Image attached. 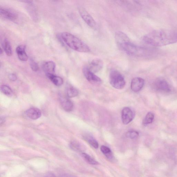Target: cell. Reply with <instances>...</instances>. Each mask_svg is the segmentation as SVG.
<instances>
[{"mask_svg": "<svg viewBox=\"0 0 177 177\" xmlns=\"http://www.w3.org/2000/svg\"><path fill=\"white\" fill-rule=\"evenodd\" d=\"M154 87L156 90L160 91L169 92L171 91L169 84L167 81L163 79H157L155 81Z\"/></svg>", "mask_w": 177, "mask_h": 177, "instance_id": "ba28073f", "label": "cell"}, {"mask_svg": "<svg viewBox=\"0 0 177 177\" xmlns=\"http://www.w3.org/2000/svg\"><path fill=\"white\" fill-rule=\"evenodd\" d=\"M46 75L54 85L57 86H61L63 83V80L59 76L56 75L54 74H48Z\"/></svg>", "mask_w": 177, "mask_h": 177, "instance_id": "d6986e66", "label": "cell"}, {"mask_svg": "<svg viewBox=\"0 0 177 177\" xmlns=\"http://www.w3.org/2000/svg\"><path fill=\"white\" fill-rule=\"evenodd\" d=\"M145 81L142 78L136 77L133 78L131 83V89L135 92L140 91L142 89Z\"/></svg>", "mask_w": 177, "mask_h": 177, "instance_id": "8fae6325", "label": "cell"}, {"mask_svg": "<svg viewBox=\"0 0 177 177\" xmlns=\"http://www.w3.org/2000/svg\"><path fill=\"white\" fill-rule=\"evenodd\" d=\"M27 116L33 120H37L40 118L41 116V112L39 109L36 108L29 109L26 112Z\"/></svg>", "mask_w": 177, "mask_h": 177, "instance_id": "9a60e30c", "label": "cell"}, {"mask_svg": "<svg viewBox=\"0 0 177 177\" xmlns=\"http://www.w3.org/2000/svg\"><path fill=\"white\" fill-rule=\"evenodd\" d=\"M56 64L52 61L46 62L42 65V69L46 75L54 74L55 71Z\"/></svg>", "mask_w": 177, "mask_h": 177, "instance_id": "5bb4252c", "label": "cell"}, {"mask_svg": "<svg viewBox=\"0 0 177 177\" xmlns=\"http://www.w3.org/2000/svg\"><path fill=\"white\" fill-rule=\"evenodd\" d=\"M29 64L31 69L33 71L36 72L39 70V65H38L37 63L35 62L33 59H30Z\"/></svg>", "mask_w": 177, "mask_h": 177, "instance_id": "4316f807", "label": "cell"}, {"mask_svg": "<svg viewBox=\"0 0 177 177\" xmlns=\"http://www.w3.org/2000/svg\"><path fill=\"white\" fill-rule=\"evenodd\" d=\"M5 118L4 117H2L1 118V125L3 124L5 121Z\"/></svg>", "mask_w": 177, "mask_h": 177, "instance_id": "f1b7e54d", "label": "cell"}, {"mask_svg": "<svg viewBox=\"0 0 177 177\" xmlns=\"http://www.w3.org/2000/svg\"><path fill=\"white\" fill-rule=\"evenodd\" d=\"M82 156L89 164L92 165H98L99 164L98 163L92 158V157L88 154L84 153V152H83L82 153Z\"/></svg>", "mask_w": 177, "mask_h": 177, "instance_id": "7402d4cb", "label": "cell"}, {"mask_svg": "<svg viewBox=\"0 0 177 177\" xmlns=\"http://www.w3.org/2000/svg\"><path fill=\"white\" fill-rule=\"evenodd\" d=\"M84 140L87 141L90 145L95 148L97 149L99 147V144L97 141L89 135H86L84 136Z\"/></svg>", "mask_w": 177, "mask_h": 177, "instance_id": "44dd1931", "label": "cell"}, {"mask_svg": "<svg viewBox=\"0 0 177 177\" xmlns=\"http://www.w3.org/2000/svg\"><path fill=\"white\" fill-rule=\"evenodd\" d=\"M154 114L152 113L149 112L144 119L143 124L144 125H147L152 123L154 120Z\"/></svg>", "mask_w": 177, "mask_h": 177, "instance_id": "cb8c5ba5", "label": "cell"}, {"mask_svg": "<svg viewBox=\"0 0 177 177\" xmlns=\"http://www.w3.org/2000/svg\"><path fill=\"white\" fill-rule=\"evenodd\" d=\"M16 52L19 60L21 61L28 60V56L26 52V46L22 45H19L16 48Z\"/></svg>", "mask_w": 177, "mask_h": 177, "instance_id": "4fadbf2b", "label": "cell"}, {"mask_svg": "<svg viewBox=\"0 0 177 177\" xmlns=\"http://www.w3.org/2000/svg\"><path fill=\"white\" fill-rule=\"evenodd\" d=\"M135 114L131 109L125 107L123 109L121 113V118L122 123L127 125L131 122L134 118Z\"/></svg>", "mask_w": 177, "mask_h": 177, "instance_id": "52a82bcc", "label": "cell"}, {"mask_svg": "<svg viewBox=\"0 0 177 177\" xmlns=\"http://www.w3.org/2000/svg\"><path fill=\"white\" fill-rule=\"evenodd\" d=\"M62 41L72 50L80 52H90V49L86 43L75 35L65 32L60 35Z\"/></svg>", "mask_w": 177, "mask_h": 177, "instance_id": "7a4b0ae2", "label": "cell"}, {"mask_svg": "<svg viewBox=\"0 0 177 177\" xmlns=\"http://www.w3.org/2000/svg\"><path fill=\"white\" fill-rule=\"evenodd\" d=\"M26 2L27 4V9L29 14L30 15L31 17L34 20H37V16L36 9L34 6V4L31 1H22Z\"/></svg>", "mask_w": 177, "mask_h": 177, "instance_id": "2e32d148", "label": "cell"}, {"mask_svg": "<svg viewBox=\"0 0 177 177\" xmlns=\"http://www.w3.org/2000/svg\"><path fill=\"white\" fill-rule=\"evenodd\" d=\"M1 89L2 93L7 96H11L13 94V91L11 89L6 85L2 86Z\"/></svg>", "mask_w": 177, "mask_h": 177, "instance_id": "d4e9b609", "label": "cell"}, {"mask_svg": "<svg viewBox=\"0 0 177 177\" xmlns=\"http://www.w3.org/2000/svg\"><path fill=\"white\" fill-rule=\"evenodd\" d=\"M79 92L77 89L72 86H67L66 89V94L68 97L72 98L77 96Z\"/></svg>", "mask_w": 177, "mask_h": 177, "instance_id": "ffe728a7", "label": "cell"}, {"mask_svg": "<svg viewBox=\"0 0 177 177\" xmlns=\"http://www.w3.org/2000/svg\"><path fill=\"white\" fill-rule=\"evenodd\" d=\"M139 133L138 132L135 130H131L129 131L126 133V136L128 138L134 139L137 138L139 136Z\"/></svg>", "mask_w": 177, "mask_h": 177, "instance_id": "484cf974", "label": "cell"}, {"mask_svg": "<svg viewBox=\"0 0 177 177\" xmlns=\"http://www.w3.org/2000/svg\"><path fill=\"white\" fill-rule=\"evenodd\" d=\"M120 49L129 55L137 56H148L153 54V51L149 49L138 47L131 42L130 40L118 46Z\"/></svg>", "mask_w": 177, "mask_h": 177, "instance_id": "3957f363", "label": "cell"}, {"mask_svg": "<svg viewBox=\"0 0 177 177\" xmlns=\"http://www.w3.org/2000/svg\"><path fill=\"white\" fill-rule=\"evenodd\" d=\"M59 100L62 108L64 110L68 112L72 110L73 104L71 100L62 95L59 96Z\"/></svg>", "mask_w": 177, "mask_h": 177, "instance_id": "7c38bea8", "label": "cell"}, {"mask_svg": "<svg viewBox=\"0 0 177 177\" xmlns=\"http://www.w3.org/2000/svg\"><path fill=\"white\" fill-rule=\"evenodd\" d=\"M70 146L73 151L77 152H83L86 149L84 145L76 141H72L70 144Z\"/></svg>", "mask_w": 177, "mask_h": 177, "instance_id": "ac0fdd59", "label": "cell"}, {"mask_svg": "<svg viewBox=\"0 0 177 177\" xmlns=\"http://www.w3.org/2000/svg\"><path fill=\"white\" fill-rule=\"evenodd\" d=\"M47 177H56L55 175H54L53 174H48V176H47Z\"/></svg>", "mask_w": 177, "mask_h": 177, "instance_id": "f546056e", "label": "cell"}, {"mask_svg": "<svg viewBox=\"0 0 177 177\" xmlns=\"http://www.w3.org/2000/svg\"><path fill=\"white\" fill-rule=\"evenodd\" d=\"M103 65V63L102 60L97 58L92 60L90 63L86 66L90 71L94 73L102 70Z\"/></svg>", "mask_w": 177, "mask_h": 177, "instance_id": "9c48e42d", "label": "cell"}, {"mask_svg": "<svg viewBox=\"0 0 177 177\" xmlns=\"http://www.w3.org/2000/svg\"><path fill=\"white\" fill-rule=\"evenodd\" d=\"M79 12L82 18L89 26L92 29H96L97 24L93 17L87 10L82 7L79 8Z\"/></svg>", "mask_w": 177, "mask_h": 177, "instance_id": "5b68a950", "label": "cell"}, {"mask_svg": "<svg viewBox=\"0 0 177 177\" xmlns=\"http://www.w3.org/2000/svg\"><path fill=\"white\" fill-rule=\"evenodd\" d=\"M101 151L102 153L104 154L106 157L109 159H112L113 156L112 154V152L111 149L108 147L102 145L101 147Z\"/></svg>", "mask_w": 177, "mask_h": 177, "instance_id": "603a6c76", "label": "cell"}, {"mask_svg": "<svg viewBox=\"0 0 177 177\" xmlns=\"http://www.w3.org/2000/svg\"><path fill=\"white\" fill-rule=\"evenodd\" d=\"M110 81L111 85L114 88L121 89L124 88L126 82L123 76L118 71H111L110 75Z\"/></svg>", "mask_w": 177, "mask_h": 177, "instance_id": "277c9868", "label": "cell"}, {"mask_svg": "<svg viewBox=\"0 0 177 177\" xmlns=\"http://www.w3.org/2000/svg\"><path fill=\"white\" fill-rule=\"evenodd\" d=\"M83 72L87 80L91 84L99 85L102 83V80L101 79L95 75L94 73L90 71L86 65L83 67Z\"/></svg>", "mask_w": 177, "mask_h": 177, "instance_id": "8992f818", "label": "cell"}, {"mask_svg": "<svg viewBox=\"0 0 177 177\" xmlns=\"http://www.w3.org/2000/svg\"><path fill=\"white\" fill-rule=\"evenodd\" d=\"M10 81H15L17 80V78L16 76L14 74H11L10 75L9 77Z\"/></svg>", "mask_w": 177, "mask_h": 177, "instance_id": "83f0119b", "label": "cell"}, {"mask_svg": "<svg viewBox=\"0 0 177 177\" xmlns=\"http://www.w3.org/2000/svg\"><path fill=\"white\" fill-rule=\"evenodd\" d=\"M0 53H1V55H2V54L3 53V49L1 48V50H0Z\"/></svg>", "mask_w": 177, "mask_h": 177, "instance_id": "4dcf8cb0", "label": "cell"}, {"mask_svg": "<svg viewBox=\"0 0 177 177\" xmlns=\"http://www.w3.org/2000/svg\"><path fill=\"white\" fill-rule=\"evenodd\" d=\"M0 14L1 17L10 21H14L17 18V14L15 12L4 8L1 7Z\"/></svg>", "mask_w": 177, "mask_h": 177, "instance_id": "30bf717a", "label": "cell"}, {"mask_svg": "<svg viewBox=\"0 0 177 177\" xmlns=\"http://www.w3.org/2000/svg\"><path fill=\"white\" fill-rule=\"evenodd\" d=\"M2 49L6 55L8 56H12L13 54L12 49L9 40L6 38L5 39L2 40Z\"/></svg>", "mask_w": 177, "mask_h": 177, "instance_id": "e0dca14e", "label": "cell"}, {"mask_svg": "<svg viewBox=\"0 0 177 177\" xmlns=\"http://www.w3.org/2000/svg\"><path fill=\"white\" fill-rule=\"evenodd\" d=\"M143 40L154 47H162L177 42V32L171 29L155 30L146 34Z\"/></svg>", "mask_w": 177, "mask_h": 177, "instance_id": "6da1fadb", "label": "cell"}]
</instances>
